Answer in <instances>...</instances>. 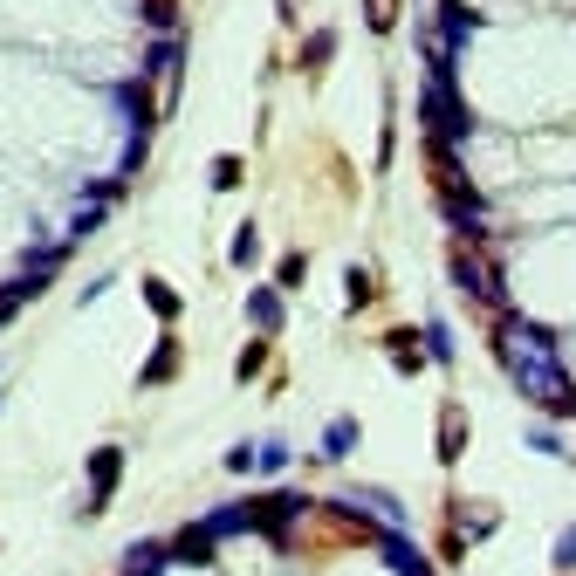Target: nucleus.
Returning <instances> with one entry per match:
<instances>
[{
    "instance_id": "1",
    "label": "nucleus",
    "mask_w": 576,
    "mask_h": 576,
    "mask_svg": "<svg viewBox=\"0 0 576 576\" xmlns=\"http://www.w3.org/2000/svg\"><path fill=\"white\" fill-rule=\"evenodd\" d=\"M460 446H467V419H460V412H446V439H439V460H460Z\"/></svg>"
},
{
    "instance_id": "2",
    "label": "nucleus",
    "mask_w": 576,
    "mask_h": 576,
    "mask_svg": "<svg viewBox=\"0 0 576 576\" xmlns=\"http://www.w3.org/2000/svg\"><path fill=\"white\" fill-rule=\"evenodd\" d=\"M556 562H576V529L562 535V549H556Z\"/></svg>"
}]
</instances>
